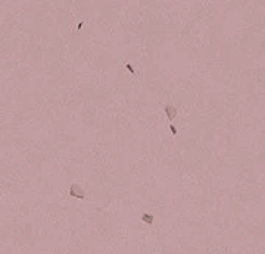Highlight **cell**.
<instances>
[{
    "label": "cell",
    "mask_w": 265,
    "mask_h": 254,
    "mask_svg": "<svg viewBox=\"0 0 265 254\" xmlns=\"http://www.w3.org/2000/svg\"><path fill=\"white\" fill-rule=\"evenodd\" d=\"M69 195H72V197H75V198H84L85 192L80 185L74 184V185H71V188H69Z\"/></svg>",
    "instance_id": "1"
},
{
    "label": "cell",
    "mask_w": 265,
    "mask_h": 254,
    "mask_svg": "<svg viewBox=\"0 0 265 254\" xmlns=\"http://www.w3.org/2000/svg\"><path fill=\"white\" fill-rule=\"evenodd\" d=\"M165 112H167V116H168L169 120H172V119L177 116V109H175L172 104H167V106H165Z\"/></svg>",
    "instance_id": "2"
},
{
    "label": "cell",
    "mask_w": 265,
    "mask_h": 254,
    "mask_svg": "<svg viewBox=\"0 0 265 254\" xmlns=\"http://www.w3.org/2000/svg\"><path fill=\"white\" fill-rule=\"evenodd\" d=\"M141 220H143V222H146V223H152L153 216L149 215V213H144V215H141Z\"/></svg>",
    "instance_id": "3"
},
{
    "label": "cell",
    "mask_w": 265,
    "mask_h": 254,
    "mask_svg": "<svg viewBox=\"0 0 265 254\" xmlns=\"http://www.w3.org/2000/svg\"><path fill=\"white\" fill-rule=\"evenodd\" d=\"M169 128H171V131H172V134L175 135V134H177V129H175V126H174V125H171Z\"/></svg>",
    "instance_id": "4"
}]
</instances>
